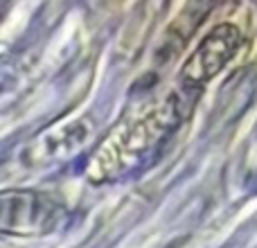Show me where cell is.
I'll return each instance as SVG.
<instances>
[{
  "instance_id": "1",
  "label": "cell",
  "mask_w": 257,
  "mask_h": 248,
  "mask_svg": "<svg viewBox=\"0 0 257 248\" xmlns=\"http://www.w3.org/2000/svg\"><path fill=\"white\" fill-rule=\"evenodd\" d=\"M178 124V111H154L147 113L140 120L126 122L122 131H115L102 147L95 158H106L104 163L93 165V172L99 169L104 176H111L115 172H122L128 163L142 158L149 149H154L169 131H174Z\"/></svg>"
},
{
  "instance_id": "2",
  "label": "cell",
  "mask_w": 257,
  "mask_h": 248,
  "mask_svg": "<svg viewBox=\"0 0 257 248\" xmlns=\"http://www.w3.org/2000/svg\"><path fill=\"white\" fill-rule=\"evenodd\" d=\"M239 41H241V36L235 25H228L226 23V25L212 30L203 39V43L199 45V50L190 57L185 68H183L185 81L201 84V81L212 79V77L230 61L232 54L237 52Z\"/></svg>"
}]
</instances>
